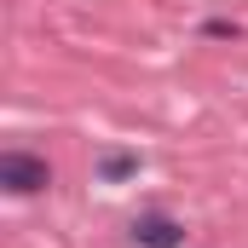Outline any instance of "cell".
Segmentation results:
<instances>
[{
    "label": "cell",
    "instance_id": "6da1fadb",
    "mask_svg": "<svg viewBox=\"0 0 248 248\" xmlns=\"http://www.w3.org/2000/svg\"><path fill=\"white\" fill-rule=\"evenodd\" d=\"M0 185L12 190V196H35V190L52 185V168L41 156H29V150H6L0 156Z\"/></svg>",
    "mask_w": 248,
    "mask_h": 248
},
{
    "label": "cell",
    "instance_id": "7a4b0ae2",
    "mask_svg": "<svg viewBox=\"0 0 248 248\" xmlns=\"http://www.w3.org/2000/svg\"><path fill=\"white\" fill-rule=\"evenodd\" d=\"M133 243L139 248H179L185 243V225L173 214H139L133 219Z\"/></svg>",
    "mask_w": 248,
    "mask_h": 248
},
{
    "label": "cell",
    "instance_id": "3957f363",
    "mask_svg": "<svg viewBox=\"0 0 248 248\" xmlns=\"http://www.w3.org/2000/svg\"><path fill=\"white\" fill-rule=\"evenodd\" d=\"M139 173V150H104L98 156V185H122Z\"/></svg>",
    "mask_w": 248,
    "mask_h": 248
}]
</instances>
